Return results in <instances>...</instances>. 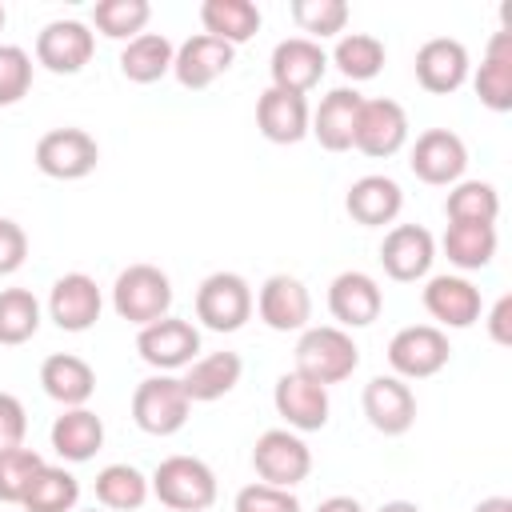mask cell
<instances>
[{"label":"cell","instance_id":"1","mask_svg":"<svg viewBox=\"0 0 512 512\" xmlns=\"http://www.w3.org/2000/svg\"><path fill=\"white\" fill-rule=\"evenodd\" d=\"M112 304H116L120 320L148 328V324L168 316V308H172V280L156 264H128L116 276Z\"/></svg>","mask_w":512,"mask_h":512},{"label":"cell","instance_id":"2","mask_svg":"<svg viewBox=\"0 0 512 512\" xmlns=\"http://www.w3.org/2000/svg\"><path fill=\"white\" fill-rule=\"evenodd\" d=\"M152 492L172 512H204L216 504V476L196 456H168L152 476Z\"/></svg>","mask_w":512,"mask_h":512},{"label":"cell","instance_id":"3","mask_svg":"<svg viewBox=\"0 0 512 512\" xmlns=\"http://www.w3.org/2000/svg\"><path fill=\"white\" fill-rule=\"evenodd\" d=\"M356 364H360V348L344 328H308L296 344V372L324 388L348 380Z\"/></svg>","mask_w":512,"mask_h":512},{"label":"cell","instance_id":"4","mask_svg":"<svg viewBox=\"0 0 512 512\" xmlns=\"http://www.w3.org/2000/svg\"><path fill=\"white\" fill-rule=\"evenodd\" d=\"M192 400L184 392L180 380L172 376H152L132 392V420L140 424V432L148 436H172L188 424Z\"/></svg>","mask_w":512,"mask_h":512},{"label":"cell","instance_id":"5","mask_svg":"<svg viewBox=\"0 0 512 512\" xmlns=\"http://www.w3.org/2000/svg\"><path fill=\"white\" fill-rule=\"evenodd\" d=\"M252 316V292L236 272H212L196 288V320L212 332H236Z\"/></svg>","mask_w":512,"mask_h":512},{"label":"cell","instance_id":"6","mask_svg":"<svg viewBox=\"0 0 512 512\" xmlns=\"http://www.w3.org/2000/svg\"><path fill=\"white\" fill-rule=\"evenodd\" d=\"M252 468L260 476V484L272 488H296L308 472H312V452L300 436H292L288 428H268L256 448H252Z\"/></svg>","mask_w":512,"mask_h":512},{"label":"cell","instance_id":"7","mask_svg":"<svg viewBox=\"0 0 512 512\" xmlns=\"http://www.w3.org/2000/svg\"><path fill=\"white\" fill-rule=\"evenodd\" d=\"M100 164V148L84 128H52L36 140V168L52 180H84Z\"/></svg>","mask_w":512,"mask_h":512},{"label":"cell","instance_id":"8","mask_svg":"<svg viewBox=\"0 0 512 512\" xmlns=\"http://www.w3.org/2000/svg\"><path fill=\"white\" fill-rule=\"evenodd\" d=\"M452 348H448V336L436 328V324H412V328H400L388 344V364L408 376V380H424V376H436L444 364H448Z\"/></svg>","mask_w":512,"mask_h":512},{"label":"cell","instance_id":"9","mask_svg":"<svg viewBox=\"0 0 512 512\" xmlns=\"http://www.w3.org/2000/svg\"><path fill=\"white\" fill-rule=\"evenodd\" d=\"M408 140V116L396 100H364L360 104V116H356V132H352V144L372 156V160H384V156H396Z\"/></svg>","mask_w":512,"mask_h":512},{"label":"cell","instance_id":"10","mask_svg":"<svg viewBox=\"0 0 512 512\" xmlns=\"http://www.w3.org/2000/svg\"><path fill=\"white\" fill-rule=\"evenodd\" d=\"M136 352H140L144 364H152V368H160V372L184 368V364H192V356L200 352V332H196L188 320L164 316V320L140 328Z\"/></svg>","mask_w":512,"mask_h":512},{"label":"cell","instance_id":"11","mask_svg":"<svg viewBox=\"0 0 512 512\" xmlns=\"http://www.w3.org/2000/svg\"><path fill=\"white\" fill-rule=\"evenodd\" d=\"M324 68H328V56L308 36H288L272 48V88H280V92L304 96L308 88L320 84Z\"/></svg>","mask_w":512,"mask_h":512},{"label":"cell","instance_id":"12","mask_svg":"<svg viewBox=\"0 0 512 512\" xmlns=\"http://www.w3.org/2000/svg\"><path fill=\"white\" fill-rule=\"evenodd\" d=\"M408 164H412L416 180H424V184H456L468 168V148L456 132L428 128L424 136H416V148H412Z\"/></svg>","mask_w":512,"mask_h":512},{"label":"cell","instance_id":"13","mask_svg":"<svg viewBox=\"0 0 512 512\" xmlns=\"http://www.w3.org/2000/svg\"><path fill=\"white\" fill-rule=\"evenodd\" d=\"M272 400H276V412L296 432H320L328 424V408H332L328 404V388L308 380V376H300V372H284L276 380Z\"/></svg>","mask_w":512,"mask_h":512},{"label":"cell","instance_id":"14","mask_svg":"<svg viewBox=\"0 0 512 512\" xmlns=\"http://www.w3.org/2000/svg\"><path fill=\"white\" fill-rule=\"evenodd\" d=\"M36 60L56 76H76L92 60V32L80 20H52L36 36Z\"/></svg>","mask_w":512,"mask_h":512},{"label":"cell","instance_id":"15","mask_svg":"<svg viewBox=\"0 0 512 512\" xmlns=\"http://www.w3.org/2000/svg\"><path fill=\"white\" fill-rule=\"evenodd\" d=\"M432 256H436V244H432V232L420 228V224H396L384 244H380V264L392 280L400 284H412L420 280L428 268H432Z\"/></svg>","mask_w":512,"mask_h":512},{"label":"cell","instance_id":"16","mask_svg":"<svg viewBox=\"0 0 512 512\" xmlns=\"http://www.w3.org/2000/svg\"><path fill=\"white\" fill-rule=\"evenodd\" d=\"M468 80V48L452 36H436L416 52V84L432 96H448Z\"/></svg>","mask_w":512,"mask_h":512},{"label":"cell","instance_id":"17","mask_svg":"<svg viewBox=\"0 0 512 512\" xmlns=\"http://www.w3.org/2000/svg\"><path fill=\"white\" fill-rule=\"evenodd\" d=\"M256 308H260V320L272 332H300L308 324V316H312V296L296 276L276 272V276L264 280Z\"/></svg>","mask_w":512,"mask_h":512},{"label":"cell","instance_id":"18","mask_svg":"<svg viewBox=\"0 0 512 512\" xmlns=\"http://www.w3.org/2000/svg\"><path fill=\"white\" fill-rule=\"evenodd\" d=\"M364 416L384 436H404L416 424V396L396 376H376L364 388Z\"/></svg>","mask_w":512,"mask_h":512},{"label":"cell","instance_id":"19","mask_svg":"<svg viewBox=\"0 0 512 512\" xmlns=\"http://www.w3.org/2000/svg\"><path fill=\"white\" fill-rule=\"evenodd\" d=\"M48 312H52L56 328H64V332H88L100 320V288H96V280L84 276V272L60 276L52 284Z\"/></svg>","mask_w":512,"mask_h":512},{"label":"cell","instance_id":"20","mask_svg":"<svg viewBox=\"0 0 512 512\" xmlns=\"http://www.w3.org/2000/svg\"><path fill=\"white\" fill-rule=\"evenodd\" d=\"M232 60H236V48L232 44L200 32V36H192V40L180 44V52L172 60V72H176V80L184 88L196 92V88H208L216 76H224L232 68Z\"/></svg>","mask_w":512,"mask_h":512},{"label":"cell","instance_id":"21","mask_svg":"<svg viewBox=\"0 0 512 512\" xmlns=\"http://www.w3.org/2000/svg\"><path fill=\"white\" fill-rule=\"evenodd\" d=\"M380 308H384V296H380L376 280L364 276V272H340V276L332 280V288H328V312H332L344 328H364V324H372V320L380 316Z\"/></svg>","mask_w":512,"mask_h":512},{"label":"cell","instance_id":"22","mask_svg":"<svg viewBox=\"0 0 512 512\" xmlns=\"http://www.w3.org/2000/svg\"><path fill=\"white\" fill-rule=\"evenodd\" d=\"M400 204H404L400 184L388 180V176H360L348 188V196H344V208H348V216L360 228H384V224H392L400 216Z\"/></svg>","mask_w":512,"mask_h":512},{"label":"cell","instance_id":"23","mask_svg":"<svg viewBox=\"0 0 512 512\" xmlns=\"http://www.w3.org/2000/svg\"><path fill=\"white\" fill-rule=\"evenodd\" d=\"M476 96L492 112H512V28L492 32L484 64L476 72Z\"/></svg>","mask_w":512,"mask_h":512},{"label":"cell","instance_id":"24","mask_svg":"<svg viewBox=\"0 0 512 512\" xmlns=\"http://www.w3.org/2000/svg\"><path fill=\"white\" fill-rule=\"evenodd\" d=\"M360 104H364V96L352 92V88H336V92H328V96L320 100L316 116L308 120V124H312L308 132L320 140V148H328V152L352 148V132H356Z\"/></svg>","mask_w":512,"mask_h":512},{"label":"cell","instance_id":"25","mask_svg":"<svg viewBox=\"0 0 512 512\" xmlns=\"http://www.w3.org/2000/svg\"><path fill=\"white\" fill-rule=\"evenodd\" d=\"M256 124H260V132H264L272 144H296V140H304V132H308V104H304V96H296V92L268 88V92L256 100Z\"/></svg>","mask_w":512,"mask_h":512},{"label":"cell","instance_id":"26","mask_svg":"<svg viewBox=\"0 0 512 512\" xmlns=\"http://www.w3.org/2000/svg\"><path fill=\"white\" fill-rule=\"evenodd\" d=\"M424 308L448 328H468L480 320V292L460 276H436L424 288Z\"/></svg>","mask_w":512,"mask_h":512},{"label":"cell","instance_id":"27","mask_svg":"<svg viewBox=\"0 0 512 512\" xmlns=\"http://www.w3.org/2000/svg\"><path fill=\"white\" fill-rule=\"evenodd\" d=\"M40 384L44 392L64 404V408H84V400L96 392V372L72 356V352H52L44 364H40Z\"/></svg>","mask_w":512,"mask_h":512},{"label":"cell","instance_id":"28","mask_svg":"<svg viewBox=\"0 0 512 512\" xmlns=\"http://www.w3.org/2000/svg\"><path fill=\"white\" fill-rule=\"evenodd\" d=\"M100 444H104V424H100L96 412H88V408H68L64 416H56V424H52V448H56L64 460L84 464V460H92V456L100 452Z\"/></svg>","mask_w":512,"mask_h":512},{"label":"cell","instance_id":"29","mask_svg":"<svg viewBox=\"0 0 512 512\" xmlns=\"http://www.w3.org/2000/svg\"><path fill=\"white\" fill-rule=\"evenodd\" d=\"M240 372H244V364H240L236 352H212V356L196 360L192 372L180 384H184V392H188L192 404H208V400L228 396L240 384Z\"/></svg>","mask_w":512,"mask_h":512},{"label":"cell","instance_id":"30","mask_svg":"<svg viewBox=\"0 0 512 512\" xmlns=\"http://www.w3.org/2000/svg\"><path fill=\"white\" fill-rule=\"evenodd\" d=\"M200 20H204V36H216L232 48L260 32V8L252 0H208L200 8Z\"/></svg>","mask_w":512,"mask_h":512},{"label":"cell","instance_id":"31","mask_svg":"<svg viewBox=\"0 0 512 512\" xmlns=\"http://www.w3.org/2000/svg\"><path fill=\"white\" fill-rule=\"evenodd\" d=\"M172 60H176V48L168 36L160 32H140L136 40H128V48L120 52V72L132 80V84H156L164 72H172Z\"/></svg>","mask_w":512,"mask_h":512},{"label":"cell","instance_id":"32","mask_svg":"<svg viewBox=\"0 0 512 512\" xmlns=\"http://www.w3.org/2000/svg\"><path fill=\"white\" fill-rule=\"evenodd\" d=\"M444 212H448L452 224H496V216H500V196H496V188L484 184V180H464V184H456V188L448 192Z\"/></svg>","mask_w":512,"mask_h":512},{"label":"cell","instance_id":"33","mask_svg":"<svg viewBox=\"0 0 512 512\" xmlns=\"http://www.w3.org/2000/svg\"><path fill=\"white\" fill-rule=\"evenodd\" d=\"M444 252L456 268H484L496 256V228L492 224H448Z\"/></svg>","mask_w":512,"mask_h":512},{"label":"cell","instance_id":"34","mask_svg":"<svg viewBox=\"0 0 512 512\" xmlns=\"http://www.w3.org/2000/svg\"><path fill=\"white\" fill-rule=\"evenodd\" d=\"M96 500L112 512H136L148 500V480L132 464H108L96 476Z\"/></svg>","mask_w":512,"mask_h":512},{"label":"cell","instance_id":"35","mask_svg":"<svg viewBox=\"0 0 512 512\" xmlns=\"http://www.w3.org/2000/svg\"><path fill=\"white\" fill-rule=\"evenodd\" d=\"M80 500V484L72 472L64 468H40V476L32 480L28 496H24V508L28 512H72Z\"/></svg>","mask_w":512,"mask_h":512},{"label":"cell","instance_id":"36","mask_svg":"<svg viewBox=\"0 0 512 512\" xmlns=\"http://www.w3.org/2000/svg\"><path fill=\"white\" fill-rule=\"evenodd\" d=\"M40 328V304L28 288L0 292V344H28Z\"/></svg>","mask_w":512,"mask_h":512},{"label":"cell","instance_id":"37","mask_svg":"<svg viewBox=\"0 0 512 512\" xmlns=\"http://www.w3.org/2000/svg\"><path fill=\"white\" fill-rule=\"evenodd\" d=\"M148 16H152L148 0H100L92 8V20L108 40H136L144 32Z\"/></svg>","mask_w":512,"mask_h":512},{"label":"cell","instance_id":"38","mask_svg":"<svg viewBox=\"0 0 512 512\" xmlns=\"http://www.w3.org/2000/svg\"><path fill=\"white\" fill-rule=\"evenodd\" d=\"M336 68L348 76V80H372L380 68H384V44L368 32H352L336 44Z\"/></svg>","mask_w":512,"mask_h":512},{"label":"cell","instance_id":"39","mask_svg":"<svg viewBox=\"0 0 512 512\" xmlns=\"http://www.w3.org/2000/svg\"><path fill=\"white\" fill-rule=\"evenodd\" d=\"M40 468H44L40 452H32V448H24V444L12 448V452H4V456H0V500H4V504H24L32 480L40 476Z\"/></svg>","mask_w":512,"mask_h":512},{"label":"cell","instance_id":"40","mask_svg":"<svg viewBox=\"0 0 512 512\" xmlns=\"http://www.w3.org/2000/svg\"><path fill=\"white\" fill-rule=\"evenodd\" d=\"M292 20L300 32L312 36H336L344 24H348V4L344 0H296L292 4Z\"/></svg>","mask_w":512,"mask_h":512},{"label":"cell","instance_id":"41","mask_svg":"<svg viewBox=\"0 0 512 512\" xmlns=\"http://www.w3.org/2000/svg\"><path fill=\"white\" fill-rule=\"evenodd\" d=\"M32 88V60L16 44H0V108L16 104Z\"/></svg>","mask_w":512,"mask_h":512},{"label":"cell","instance_id":"42","mask_svg":"<svg viewBox=\"0 0 512 512\" xmlns=\"http://www.w3.org/2000/svg\"><path fill=\"white\" fill-rule=\"evenodd\" d=\"M236 512H300V500L288 488L272 484H248L236 496Z\"/></svg>","mask_w":512,"mask_h":512},{"label":"cell","instance_id":"43","mask_svg":"<svg viewBox=\"0 0 512 512\" xmlns=\"http://www.w3.org/2000/svg\"><path fill=\"white\" fill-rule=\"evenodd\" d=\"M24 428H28L24 404L12 392H0V456L24 444Z\"/></svg>","mask_w":512,"mask_h":512},{"label":"cell","instance_id":"44","mask_svg":"<svg viewBox=\"0 0 512 512\" xmlns=\"http://www.w3.org/2000/svg\"><path fill=\"white\" fill-rule=\"evenodd\" d=\"M28 256V236L16 220H4L0 216V276H12Z\"/></svg>","mask_w":512,"mask_h":512},{"label":"cell","instance_id":"45","mask_svg":"<svg viewBox=\"0 0 512 512\" xmlns=\"http://www.w3.org/2000/svg\"><path fill=\"white\" fill-rule=\"evenodd\" d=\"M488 336L500 348H512V296H500L488 312Z\"/></svg>","mask_w":512,"mask_h":512},{"label":"cell","instance_id":"46","mask_svg":"<svg viewBox=\"0 0 512 512\" xmlns=\"http://www.w3.org/2000/svg\"><path fill=\"white\" fill-rule=\"evenodd\" d=\"M316 512H364V508H360V500H352V496H328Z\"/></svg>","mask_w":512,"mask_h":512},{"label":"cell","instance_id":"47","mask_svg":"<svg viewBox=\"0 0 512 512\" xmlns=\"http://www.w3.org/2000/svg\"><path fill=\"white\" fill-rule=\"evenodd\" d=\"M472 512H512V500H508V496H488V500H480Z\"/></svg>","mask_w":512,"mask_h":512},{"label":"cell","instance_id":"48","mask_svg":"<svg viewBox=\"0 0 512 512\" xmlns=\"http://www.w3.org/2000/svg\"><path fill=\"white\" fill-rule=\"evenodd\" d=\"M380 512H420V508H416L412 500H388V504H384Z\"/></svg>","mask_w":512,"mask_h":512},{"label":"cell","instance_id":"49","mask_svg":"<svg viewBox=\"0 0 512 512\" xmlns=\"http://www.w3.org/2000/svg\"><path fill=\"white\" fill-rule=\"evenodd\" d=\"M4 20H8V16H4V4H0V32H4Z\"/></svg>","mask_w":512,"mask_h":512},{"label":"cell","instance_id":"50","mask_svg":"<svg viewBox=\"0 0 512 512\" xmlns=\"http://www.w3.org/2000/svg\"><path fill=\"white\" fill-rule=\"evenodd\" d=\"M84 512H96V508H84Z\"/></svg>","mask_w":512,"mask_h":512}]
</instances>
